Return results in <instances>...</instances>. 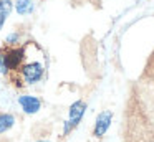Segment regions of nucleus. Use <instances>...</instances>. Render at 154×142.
I'll list each match as a JSON object with an SVG mask.
<instances>
[{
    "mask_svg": "<svg viewBox=\"0 0 154 142\" xmlns=\"http://www.w3.org/2000/svg\"><path fill=\"white\" fill-rule=\"evenodd\" d=\"M12 8H14V2L12 0H0V13L2 15H10Z\"/></svg>",
    "mask_w": 154,
    "mask_h": 142,
    "instance_id": "8",
    "label": "nucleus"
},
{
    "mask_svg": "<svg viewBox=\"0 0 154 142\" xmlns=\"http://www.w3.org/2000/svg\"><path fill=\"white\" fill-rule=\"evenodd\" d=\"M20 38H22V35L18 32H12L10 35L5 38V45H8V46H18V45H20Z\"/></svg>",
    "mask_w": 154,
    "mask_h": 142,
    "instance_id": "7",
    "label": "nucleus"
},
{
    "mask_svg": "<svg viewBox=\"0 0 154 142\" xmlns=\"http://www.w3.org/2000/svg\"><path fill=\"white\" fill-rule=\"evenodd\" d=\"M18 104L22 106L25 114H37L42 109V101L37 96H30V94L18 96Z\"/></svg>",
    "mask_w": 154,
    "mask_h": 142,
    "instance_id": "4",
    "label": "nucleus"
},
{
    "mask_svg": "<svg viewBox=\"0 0 154 142\" xmlns=\"http://www.w3.org/2000/svg\"><path fill=\"white\" fill-rule=\"evenodd\" d=\"M25 50H27V46H25ZM45 71H47L45 53L40 55L38 58H32V59H28V55H27L23 65L15 73H10L7 78L14 84V88L22 89L25 86H30V84H35V83L42 81L45 78Z\"/></svg>",
    "mask_w": 154,
    "mask_h": 142,
    "instance_id": "1",
    "label": "nucleus"
},
{
    "mask_svg": "<svg viewBox=\"0 0 154 142\" xmlns=\"http://www.w3.org/2000/svg\"><path fill=\"white\" fill-rule=\"evenodd\" d=\"M85 111H86V102L78 99L73 104L70 106V111H68V119L63 122V135H68L71 131L78 127V124L81 122L85 116Z\"/></svg>",
    "mask_w": 154,
    "mask_h": 142,
    "instance_id": "2",
    "label": "nucleus"
},
{
    "mask_svg": "<svg viewBox=\"0 0 154 142\" xmlns=\"http://www.w3.org/2000/svg\"><path fill=\"white\" fill-rule=\"evenodd\" d=\"M35 8L33 0H17L15 2V10H17L18 15H28L32 13Z\"/></svg>",
    "mask_w": 154,
    "mask_h": 142,
    "instance_id": "6",
    "label": "nucleus"
},
{
    "mask_svg": "<svg viewBox=\"0 0 154 142\" xmlns=\"http://www.w3.org/2000/svg\"><path fill=\"white\" fill-rule=\"evenodd\" d=\"M15 124V116L10 112H0V134L7 132Z\"/></svg>",
    "mask_w": 154,
    "mask_h": 142,
    "instance_id": "5",
    "label": "nucleus"
},
{
    "mask_svg": "<svg viewBox=\"0 0 154 142\" xmlns=\"http://www.w3.org/2000/svg\"><path fill=\"white\" fill-rule=\"evenodd\" d=\"M37 142H48V140H37Z\"/></svg>",
    "mask_w": 154,
    "mask_h": 142,
    "instance_id": "10",
    "label": "nucleus"
},
{
    "mask_svg": "<svg viewBox=\"0 0 154 142\" xmlns=\"http://www.w3.org/2000/svg\"><path fill=\"white\" fill-rule=\"evenodd\" d=\"M111 121H113V112L111 111H103L98 114L96 117V122H94V127H93V135L96 139H101L106 131L109 129L111 125Z\"/></svg>",
    "mask_w": 154,
    "mask_h": 142,
    "instance_id": "3",
    "label": "nucleus"
},
{
    "mask_svg": "<svg viewBox=\"0 0 154 142\" xmlns=\"http://www.w3.org/2000/svg\"><path fill=\"white\" fill-rule=\"evenodd\" d=\"M5 22H7V15H2V13H0V30L5 25Z\"/></svg>",
    "mask_w": 154,
    "mask_h": 142,
    "instance_id": "9",
    "label": "nucleus"
}]
</instances>
